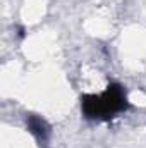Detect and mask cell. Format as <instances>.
Masks as SVG:
<instances>
[{
  "instance_id": "6da1fadb",
  "label": "cell",
  "mask_w": 146,
  "mask_h": 148,
  "mask_svg": "<svg viewBox=\"0 0 146 148\" xmlns=\"http://www.w3.org/2000/svg\"><path fill=\"white\" fill-rule=\"evenodd\" d=\"M127 97L122 86L110 84L100 95L83 97V112L89 119H108L119 112L126 110Z\"/></svg>"
},
{
  "instance_id": "7a4b0ae2",
  "label": "cell",
  "mask_w": 146,
  "mask_h": 148,
  "mask_svg": "<svg viewBox=\"0 0 146 148\" xmlns=\"http://www.w3.org/2000/svg\"><path fill=\"white\" fill-rule=\"evenodd\" d=\"M28 127H29V131L33 133V136L36 138L38 141H41V143L46 141L48 133H50V127L46 126V122H45L43 119L31 115V117L28 119Z\"/></svg>"
}]
</instances>
